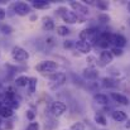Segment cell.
Returning <instances> with one entry per match:
<instances>
[{
  "mask_svg": "<svg viewBox=\"0 0 130 130\" xmlns=\"http://www.w3.org/2000/svg\"><path fill=\"white\" fill-rule=\"evenodd\" d=\"M11 57L17 62H25L29 58V53L24 48H22L19 45H15V47L11 48Z\"/></svg>",
  "mask_w": 130,
  "mask_h": 130,
  "instance_id": "6da1fadb",
  "label": "cell"
},
{
  "mask_svg": "<svg viewBox=\"0 0 130 130\" xmlns=\"http://www.w3.org/2000/svg\"><path fill=\"white\" fill-rule=\"evenodd\" d=\"M61 18H62L63 22H66L67 24L85 23V18H84V17H80V15H77L76 13H73V11H71V10H68V9L61 15Z\"/></svg>",
  "mask_w": 130,
  "mask_h": 130,
  "instance_id": "7a4b0ae2",
  "label": "cell"
},
{
  "mask_svg": "<svg viewBox=\"0 0 130 130\" xmlns=\"http://www.w3.org/2000/svg\"><path fill=\"white\" fill-rule=\"evenodd\" d=\"M58 68V64L54 62V61H43L41 62L39 64L36 66V71L38 72H42V73H51V72H54Z\"/></svg>",
  "mask_w": 130,
  "mask_h": 130,
  "instance_id": "3957f363",
  "label": "cell"
},
{
  "mask_svg": "<svg viewBox=\"0 0 130 130\" xmlns=\"http://www.w3.org/2000/svg\"><path fill=\"white\" fill-rule=\"evenodd\" d=\"M67 110V106L66 104H63L62 101H54L52 105H51V112L54 118H59L62 116Z\"/></svg>",
  "mask_w": 130,
  "mask_h": 130,
  "instance_id": "277c9868",
  "label": "cell"
},
{
  "mask_svg": "<svg viewBox=\"0 0 130 130\" xmlns=\"http://www.w3.org/2000/svg\"><path fill=\"white\" fill-rule=\"evenodd\" d=\"M49 80H51V87L52 88H56V87H59L62 86L64 82H66V80H67V76H66V73H63V72H56V73H53L51 77H49Z\"/></svg>",
  "mask_w": 130,
  "mask_h": 130,
  "instance_id": "5b68a950",
  "label": "cell"
},
{
  "mask_svg": "<svg viewBox=\"0 0 130 130\" xmlns=\"http://www.w3.org/2000/svg\"><path fill=\"white\" fill-rule=\"evenodd\" d=\"M70 6L72 8V11L73 13H76L77 15H80V17H86L88 15V8H87L86 5H84L82 3H78V1H71L70 3Z\"/></svg>",
  "mask_w": 130,
  "mask_h": 130,
  "instance_id": "8992f818",
  "label": "cell"
},
{
  "mask_svg": "<svg viewBox=\"0 0 130 130\" xmlns=\"http://www.w3.org/2000/svg\"><path fill=\"white\" fill-rule=\"evenodd\" d=\"M110 38H111V33H109V32H101V33H99L96 44L105 51V49H107L109 45L111 44L110 43Z\"/></svg>",
  "mask_w": 130,
  "mask_h": 130,
  "instance_id": "52a82bcc",
  "label": "cell"
},
{
  "mask_svg": "<svg viewBox=\"0 0 130 130\" xmlns=\"http://www.w3.org/2000/svg\"><path fill=\"white\" fill-rule=\"evenodd\" d=\"M13 9H14V13L18 14V15H20V17L28 15L30 13V5L27 4V3H23V1H19V3L13 4Z\"/></svg>",
  "mask_w": 130,
  "mask_h": 130,
  "instance_id": "ba28073f",
  "label": "cell"
},
{
  "mask_svg": "<svg viewBox=\"0 0 130 130\" xmlns=\"http://www.w3.org/2000/svg\"><path fill=\"white\" fill-rule=\"evenodd\" d=\"M110 43L114 44V47L116 48H124L126 44H128V41L124 36L121 34H118V33H111V38H110Z\"/></svg>",
  "mask_w": 130,
  "mask_h": 130,
  "instance_id": "9c48e42d",
  "label": "cell"
},
{
  "mask_svg": "<svg viewBox=\"0 0 130 130\" xmlns=\"http://www.w3.org/2000/svg\"><path fill=\"white\" fill-rule=\"evenodd\" d=\"M112 59H114V56L111 54L110 51L105 49V51H102V52L100 53L99 61H100V64H101V66H107V64H110V63L112 62Z\"/></svg>",
  "mask_w": 130,
  "mask_h": 130,
  "instance_id": "30bf717a",
  "label": "cell"
},
{
  "mask_svg": "<svg viewBox=\"0 0 130 130\" xmlns=\"http://www.w3.org/2000/svg\"><path fill=\"white\" fill-rule=\"evenodd\" d=\"M75 47L77 48L78 52H81L84 54H88L91 52V49H92V45L88 42H86V41H77V42H75Z\"/></svg>",
  "mask_w": 130,
  "mask_h": 130,
  "instance_id": "8fae6325",
  "label": "cell"
},
{
  "mask_svg": "<svg viewBox=\"0 0 130 130\" xmlns=\"http://www.w3.org/2000/svg\"><path fill=\"white\" fill-rule=\"evenodd\" d=\"M82 75H84V77H85L86 80H90V81H95V80L99 78V71H97L96 68H90V67H87V68H85V70L82 71Z\"/></svg>",
  "mask_w": 130,
  "mask_h": 130,
  "instance_id": "7c38bea8",
  "label": "cell"
},
{
  "mask_svg": "<svg viewBox=\"0 0 130 130\" xmlns=\"http://www.w3.org/2000/svg\"><path fill=\"white\" fill-rule=\"evenodd\" d=\"M110 97L115 101V102H118V104H120V105H129V99L125 96V95H123V93H118V92H111L110 93Z\"/></svg>",
  "mask_w": 130,
  "mask_h": 130,
  "instance_id": "4fadbf2b",
  "label": "cell"
},
{
  "mask_svg": "<svg viewBox=\"0 0 130 130\" xmlns=\"http://www.w3.org/2000/svg\"><path fill=\"white\" fill-rule=\"evenodd\" d=\"M96 32H97V30H96L95 28H87V29L81 30V33L78 34V37H80L78 41H86V42H88V41L91 39V37H92Z\"/></svg>",
  "mask_w": 130,
  "mask_h": 130,
  "instance_id": "5bb4252c",
  "label": "cell"
},
{
  "mask_svg": "<svg viewBox=\"0 0 130 130\" xmlns=\"http://www.w3.org/2000/svg\"><path fill=\"white\" fill-rule=\"evenodd\" d=\"M111 116H112V119H114L115 121H118V123H123V121H126V120H128V115H126V112L123 111V110H115V111H112Z\"/></svg>",
  "mask_w": 130,
  "mask_h": 130,
  "instance_id": "9a60e30c",
  "label": "cell"
},
{
  "mask_svg": "<svg viewBox=\"0 0 130 130\" xmlns=\"http://www.w3.org/2000/svg\"><path fill=\"white\" fill-rule=\"evenodd\" d=\"M42 24H43V28L45 30H53V29H54V20H53L51 17H48V15L43 17Z\"/></svg>",
  "mask_w": 130,
  "mask_h": 130,
  "instance_id": "2e32d148",
  "label": "cell"
},
{
  "mask_svg": "<svg viewBox=\"0 0 130 130\" xmlns=\"http://www.w3.org/2000/svg\"><path fill=\"white\" fill-rule=\"evenodd\" d=\"M93 100L99 105H107L109 104V96L105 93H96L93 96Z\"/></svg>",
  "mask_w": 130,
  "mask_h": 130,
  "instance_id": "e0dca14e",
  "label": "cell"
},
{
  "mask_svg": "<svg viewBox=\"0 0 130 130\" xmlns=\"http://www.w3.org/2000/svg\"><path fill=\"white\" fill-rule=\"evenodd\" d=\"M14 115V112H13V110L10 109V107H8L6 105L5 106H0V118H4V119H9V118H11Z\"/></svg>",
  "mask_w": 130,
  "mask_h": 130,
  "instance_id": "ac0fdd59",
  "label": "cell"
},
{
  "mask_svg": "<svg viewBox=\"0 0 130 130\" xmlns=\"http://www.w3.org/2000/svg\"><path fill=\"white\" fill-rule=\"evenodd\" d=\"M32 6L36 8V9H47V8L51 6V3H48L45 0H33Z\"/></svg>",
  "mask_w": 130,
  "mask_h": 130,
  "instance_id": "d6986e66",
  "label": "cell"
},
{
  "mask_svg": "<svg viewBox=\"0 0 130 130\" xmlns=\"http://www.w3.org/2000/svg\"><path fill=\"white\" fill-rule=\"evenodd\" d=\"M102 85L107 88H112V87L118 86V80L112 78V77H104L102 78Z\"/></svg>",
  "mask_w": 130,
  "mask_h": 130,
  "instance_id": "ffe728a7",
  "label": "cell"
},
{
  "mask_svg": "<svg viewBox=\"0 0 130 130\" xmlns=\"http://www.w3.org/2000/svg\"><path fill=\"white\" fill-rule=\"evenodd\" d=\"M28 81H29V77H27L25 75H22V76L15 78V85L18 87H27L28 86Z\"/></svg>",
  "mask_w": 130,
  "mask_h": 130,
  "instance_id": "44dd1931",
  "label": "cell"
},
{
  "mask_svg": "<svg viewBox=\"0 0 130 130\" xmlns=\"http://www.w3.org/2000/svg\"><path fill=\"white\" fill-rule=\"evenodd\" d=\"M37 84H38L37 77H29V81H28V90H29V93H34V92H36V90H37Z\"/></svg>",
  "mask_w": 130,
  "mask_h": 130,
  "instance_id": "7402d4cb",
  "label": "cell"
},
{
  "mask_svg": "<svg viewBox=\"0 0 130 130\" xmlns=\"http://www.w3.org/2000/svg\"><path fill=\"white\" fill-rule=\"evenodd\" d=\"M93 120H95L96 124H99V125H101V126H106V125H107V119H106L104 115H101V114H96L95 118H93Z\"/></svg>",
  "mask_w": 130,
  "mask_h": 130,
  "instance_id": "603a6c76",
  "label": "cell"
},
{
  "mask_svg": "<svg viewBox=\"0 0 130 130\" xmlns=\"http://www.w3.org/2000/svg\"><path fill=\"white\" fill-rule=\"evenodd\" d=\"M56 32H57V34L61 36V37H66V36L70 34V29H68L66 25H58V27L56 28Z\"/></svg>",
  "mask_w": 130,
  "mask_h": 130,
  "instance_id": "cb8c5ba5",
  "label": "cell"
},
{
  "mask_svg": "<svg viewBox=\"0 0 130 130\" xmlns=\"http://www.w3.org/2000/svg\"><path fill=\"white\" fill-rule=\"evenodd\" d=\"M97 19H99V22H101V23H104V24H106V23H109V22L111 20L110 15L106 14V13H101V14H99Z\"/></svg>",
  "mask_w": 130,
  "mask_h": 130,
  "instance_id": "d4e9b609",
  "label": "cell"
},
{
  "mask_svg": "<svg viewBox=\"0 0 130 130\" xmlns=\"http://www.w3.org/2000/svg\"><path fill=\"white\" fill-rule=\"evenodd\" d=\"M0 30H1V33H3V34H8V36H9V34H11V33L14 32V29H13L9 24H3V25L0 27Z\"/></svg>",
  "mask_w": 130,
  "mask_h": 130,
  "instance_id": "484cf974",
  "label": "cell"
},
{
  "mask_svg": "<svg viewBox=\"0 0 130 130\" xmlns=\"http://www.w3.org/2000/svg\"><path fill=\"white\" fill-rule=\"evenodd\" d=\"M95 5H96L100 10H107V9H109V6H110V5H109V3H107V1H104V0L97 1Z\"/></svg>",
  "mask_w": 130,
  "mask_h": 130,
  "instance_id": "4316f807",
  "label": "cell"
},
{
  "mask_svg": "<svg viewBox=\"0 0 130 130\" xmlns=\"http://www.w3.org/2000/svg\"><path fill=\"white\" fill-rule=\"evenodd\" d=\"M110 52H111V54H112L114 57H120V56H123V53H124V51H123L121 48H116V47H112Z\"/></svg>",
  "mask_w": 130,
  "mask_h": 130,
  "instance_id": "83f0119b",
  "label": "cell"
},
{
  "mask_svg": "<svg viewBox=\"0 0 130 130\" xmlns=\"http://www.w3.org/2000/svg\"><path fill=\"white\" fill-rule=\"evenodd\" d=\"M58 124L54 121V120H52V119H48V123H45V130H53L56 126H57Z\"/></svg>",
  "mask_w": 130,
  "mask_h": 130,
  "instance_id": "f1b7e54d",
  "label": "cell"
},
{
  "mask_svg": "<svg viewBox=\"0 0 130 130\" xmlns=\"http://www.w3.org/2000/svg\"><path fill=\"white\" fill-rule=\"evenodd\" d=\"M70 130H86V128H85V125H84L82 123H75V124L71 126Z\"/></svg>",
  "mask_w": 130,
  "mask_h": 130,
  "instance_id": "f546056e",
  "label": "cell"
},
{
  "mask_svg": "<svg viewBox=\"0 0 130 130\" xmlns=\"http://www.w3.org/2000/svg\"><path fill=\"white\" fill-rule=\"evenodd\" d=\"M25 130H39V124L36 123V121H32V123L27 126Z\"/></svg>",
  "mask_w": 130,
  "mask_h": 130,
  "instance_id": "4dcf8cb0",
  "label": "cell"
},
{
  "mask_svg": "<svg viewBox=\"0 0 130 130\" xmlns=\"http://www.w3.org/2000/svg\"><path fill=\"white\" fill-rule=\"evenodd\" d=\"M27 119H28L29 121H34V119H36V112H34L33 110H28V111H27Z\"/></svg>",
  "mask_w": 130,
  "mask_h": 130,
  "instance_id": "1f68e13d",
  "label": "cell"
},
{
  "mask_svg": "<svg viewBox=\"0 0 130 130\" xmlns=\"http://www.w3.org/2000/svg\"><path fill=\"white\" fill-rule=\"evenodd\" d=\"M75 45V42L73 41H71V39H68V41H64L63 42V47L64 48H72Z\"/></svg>",
  "mask_w": 130,
  "mask_h": 130,
  "instance_id": "d6a6232c",
  "label": "cell"
},
{
  "mask_svg": "<svg viewBox=\"0 0 130 130\" xmlns=\"http://www.w3.org/2000/svg\"><path fill=\"white\" fill-rule=\"evenodd\" d=\"M13 126H14V123H13V121H10V120H9V121H6V123H5V129L6 130H11L13 129Z\"/></svg>",
  "mask_w": 130,
  "mask_h": 130,
  "instance_id": "836d02e7",
  "label": "cell"
},
{
  "mask_svg": "<svg viewBox=\"0 0 130 130\" xmlns=\"http://www.w3.org/2000/svg\"><path fill=\"white\" fill-rule=\"evenodd\" d=\"M5 15H6V13H5V10H4L3 8H0V20H3V19L5 18Z\"/></svg>",
  "mask_w": 130,
  "mask_h": 130,
  "instance_id": "e575fe53",
  "label": "cell"
},
{
  "mask_svg": "<svg viewBox=\"0 0 130 130\" xmlns=\"http://www.w3.org/2000/svg\"><path fill=\"white\" fill-rule=\"evenodd\" d=\"M37 18H38V17H37V14H32V15H30V22L37 20Z\"/></svg>",
  "mask_w": 130,
  "mask_h": 130,
  "instance_id": "d590c367",
  "label": "cell"
},
{
  "mask_svg": "<svg viewBox=\"0 0 130 130\" xmlns=\"http://www.w3.org/2000/svg\"><path fill=\"white\" fill-rule=\"evenodd\" d=\"M125 128H126V129H130V119H128V120H126V124H125Z\"/></svg>",
  "mask_w": 130,
  "mask_h": 130,
  "instance_id": "8d00e7d4",
  "label": "cell"
},
{
  "mask_svg": "<svg viewBox=\"0 0 130 130\" xmlns=\"http://www.w3.org/2000/svg\"><path fill=\"white\" fill-rule=\"evenodd\" d=\"M128 11H129V13H130V1H129V3H128Z\"/></svg>",
  "mask_w": 130,
  "mask_h": 130,
  "instance_id": "74e56055",
  "label": "cell"
},
{
  "mask_svg": "<svg viewBox=\"0 0 130 130\" xmlns=\"http://www.w3.org/2000/svg\"><path fill=\"white\" fill-rule=\"evenodd\" d=\"M128 24H129V25H130V19H128Z\"/></svg>",
  "mask_w": 130,
  "mask_h": 130,
  "instance_id": "f35d334b",
  "label": "cell"
},
{
  "mask_svg": "<svg viewBox=\"0 0 130 130\" xmlns=\"http://www.w3.org/2000/svg\"><path fill=\"white\" fill-rule=\"evenodd\" d=\"M0 126H1V119H0Z\"/></svg>",
  "mask_w": 130,
  "mask_h": 130,
  "instance_id": "ab89813d",
  "label": "cell"
},
{
  "mask_svg": "<svg viewBox=\"0 0 130 130\" xmlns=\"http://www.w3.org/2000/svg\"><path fill=\"white\" fill-rule=\"evenodd\" d=\"M0 106H1V102H0Z\"/></svg>",
  "mask_w": 130,
  "mask_h": 130,
  "instance_id": "60d3db41",
  "label": "cell"
},
{
  "mask_svg": "<svg viewBox=\"0 0 130 130\" xmlns=\"http://www.w3.org/2000/svg\"><path fill=\"white\" fill-rule=\"evenodd\" d=\"M102 130H104V129H102Z\"/></svg>",
  "mask_w": 130,
  "mask_h": 130,
  "instance_id": "b9f144b4",
  "label": "cell"
}]
</instances>
